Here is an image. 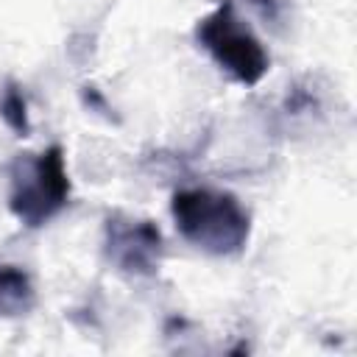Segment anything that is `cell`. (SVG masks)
I'll use <instances>...</instances> for the list:
<instances>
[{
  "mask_svg": "<svg viewBox=\"0 0 357 357\" xmlns=\"http://www.w3.org/2000/svg\"><path fill=\"white\" fill-rule=\"evenodd\" d=\"M0 117L3 123L17 134V137H28L31 134V117H28V100L20 89L17 81H8L0 98Z\"/></svg>",
  "mask_w": 357,
  "mask_h": 357,
  "instance_id": "6",
  "label": "cell"
},
{
  "mask_svg": "<svg viewBox=\"0 0 357 357\" xmlns=\"http://www.w3.org/2000/svg\"><path fill=\"white\" fill-rule=\"evenodd\" d=\"M195 42L212 56V61L237 84L254 86L265 78L271 56L257 39V33L237 17L234 3H218L195 25Z\"/></svg>",
  "mask_w": 357,
  "mask_h": 357,
  "instance_id": "3",
  "label": "cell"
},
{
  "mask_svg": "<svg viewBox=\"0 0 357 357\" xmlns=\"http://www.w3.org/2000/svg\"><path fill=\"white\" fill-rule=\"evenodd\" d=\"M36 307V287L28 271L0 262V318H20Z\"/></svg>",
  "mask_w": 357,
  "mask_h": 357,
  "instance_id": "5",
  "label": "cell"
},
{
  "mask_svg": "<svg viewBox=\"0 0 357 357\" xmlns=\"http://www.w3.org/2000/svg\"><path fill=\"white\" fill-rule=\"evenodd\" d=\"M170 215L176 220L178 234L212 257L240 254L251 237L248 209L231 192L223 190H176L170 201Z\"/></svg>",
  "mask_w": 357,
  "mask_h": 357,
  "instance_id": "1",
  "label": "cell"
},
{
  "mask_svg": "<svg viewBox=\"0 0 357 357\" xmlns=\"http://www.w3.org/2000/svg\"><path fill=\"white\" fill-rule=\"evenodd\" d=\"M81 98H84L86 109H95V112H100L103 117H109V120H112V106L103 100V95H100L95 86H81Z\"/></svg>",
  "mask_w": 357,
  "mask_h": 357,
  "instance_id": "8",
  "label": "cell"
},
{
  "mask_svg": "<svg viewBox=\"0 0 357 357\" xmlns=\"http://www.w3.org/2000/svg\"><path fill=\"white\" fill-rule=\"evenodd\" d=\"M70 176L64 148L17 153L8 165V209L25 229H39L70 204Z\"/></svg>",
  "mask_w": 357,
  "mask_h": 357,
  "instance_id": "2",
  "label": "cell"
},
{
  "mask_svg": "<svg viewBox=\"0 0 357 357\" xmlns=\"http://www.w3.org/2000/svg\"><path fill=\"white\" fill-rule=\"evenodd\" d=\"M251 6L259 11V17L265 20V22H271V25H276V22H282V17H284V11H287V0H251Z\"/></svg>",
  "mask_w": 357,
  "mask_h": 357,
  "instance_id": "7",
  "label": "cell"
},
{
  "mask_svg": "<svg viewBox=\"0 0 357 357\" xmlns=\"http://www.w3.org/2000/svg\"><path fill=\"white\" fill-rule=\"evenodd\" d=\"M165 251L162 231L148 218L112 212L103 223V257L126 276H153Z\"/></svg>",
  "mask_w": 357,
  "mask_h": 357,
  "instance_id": "4",
  "label": "cell"
}]
</instances>
